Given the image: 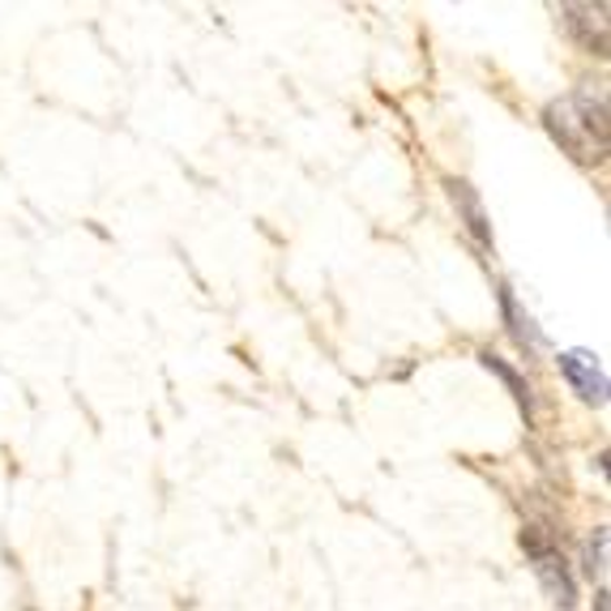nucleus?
I'll list each match as a JSON object with an SVG mask.
<instances>
[{"label": "nucleus", "instance_id": "nucleus-1", "mask_svg": "<svg viewBox=\"0 0 611 611\" xmlns=\"http://www.w3.org/2000/svg\"><path fill=\"white\" fill-rule=\"evenodd\" d=\"M552 138L573 154V159H603L608 154V99L603 94H569V99H555L543 111Z\"/></svg>", "mask_w": 611, "mask_h": 611}, {"label": "nucleus", "instance_id": "nucleus-2", "mask_svg": "<svg viewBox=\"0 0 611 611\" xmlns=\"http://www.w3.org/2000/svg\"><path fill=\"white\" fill-rule=\"evenodd\" d=\"M560 372H564L569 385L582 393V402H590V407H603V402H608V377H603V368L594 363V355L564 351V355H560Z\"/></svg>", "mask_w": 611, "mask_h": 611}, {"label": "nucleus", "instance_id": "nucleus-3", "mask_svg": "<svg viewBox=\"0 0 611 611\" xmlns=\"http://www.w3.org/2000/svg\"><path fill=\"white\" fill-rule=\"evenodd\" d=\"M564 27L582 39L590 52H608V4H564Z\"/></svg>", "mask_w": 611, "mask_h": 611}, {"label": "nucleus", "instance_id": "nucleus-4", "mask_svg": "<svg viewBox=\"0 0 611 611\" xmlns=\"http://www.w3.org/2000/svg\"><path fill=\"white\" fill-rule=\"evenodd\" d=\"M534 569H539V582L548 585V594H552L560 608H573L578 603V585H573V573H569V564H564V555L548 548V552L534 555Z\"/></svg>", "mask_w": 611, "mask_h": 611}, {"label": "nucleus", "instance_id": "nucleus-5", "mask_svg": "<svg viewBox=\"0 0 611 611\" xmlns=\"http://www.w3.org/2000/svg\"><path fill=\"white\" fill-rule=\"evenodd\" d=\"M449 197H453L458 214H462V222H467V231H471L483 249H492V227H488V214H483L479 193H474L467 180H449Z\"/></svg>", "mask_w": 611, "mask_h": 611}, {"label": "nucleus", "instance_id": "nucleus-6", "mask_svg": "<svg viewBox=\"0 0 611 611\" xmlns=\"http://www.w3.org/2000/svg\"><path fill=\"white\" fill-rule=\"evenodd\" d=\"M500 308H504V321H509V333L527 347V351H539L543 347V333L534 330V321H530L527 312L518 308V300H513V291L509 287H500Z\"/></svg>", "mask_w": 611, "mask_h": 611}, {"label": "nucleus", "instance_id": "nucleus-7", "mask_svg": "<svg viewBox=\"0 0 611 611\" xmlns=\"http://www.w3.org/2000/svg\"><path fill=\"white\" fill-rule=\"evenodd\" d=\"M479 360H483V368H492V372H497V377H500V381H504V385L513 389V398H518V407H522V411H527V415H530V402H534V398H530L527 381H522V377H518V372H513L509 363L500 360V355H492V351H483Z\"/></svg>", "mask_w": 611, "mask_h": 611}, {"label": "nucleus", "instance_id": "nucleus-8", "mask_svg": "<svg viewBox=\"0 0 611 611\" xmlns=\"http://www.w3.org/2000/svg\"><path fill=\"white\" fill-rule=\"evenodd\" d=\"M585 569H590V573H603V569H608V530L603 527L594 530V539H590V548H585Z\"/></svg>", "mask_w": 611, "mask_h": 611}, {"label": "nucleus", "instance_id": "nucleus-9", "mask_svg": "<svg viewBox=\"0 0 611 611\" xmlns=\"http://www.w3.org/2000/svg\"><path fill=\"white\" fill-rule=\"evenodd\" d=\"M594 611H608V594H599V599H594Z\"/></svg>", "mask_w": 611, "mask_h": 611}]
</instances>
